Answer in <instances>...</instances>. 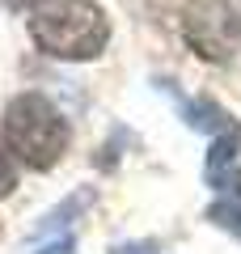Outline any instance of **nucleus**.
I'll return each instance as SVG.
<instances>
[{
	"label": "nucleus",
	"instance_id": "nucleus-7",
	"mask_svg": "<svg viewBox=\"0 0 241 254\" xmlns=\"http://www.w3.org/2000/svg\"><path fill=\"white\" fill-rule=\"evenodd\" d=\"M207 220L220 225V229H229L233 237H241V190H233V195L216 199L212 208H207Z\"/></svg>",
	"mask_w": 241,
	"mask_h": 254
},
{
	"label": "nucleus",
	"instance_id": "nucleus-8",
	"mask_svg": "<svg viewBox=\"0 0 241 254\" xmlns=\"http://www.w3.org/2000/svg\"><path fill=\"white\" fill-rule=\"evenodd\" d=\"M13 187H17V157L4 148V140H0V199L4 195H13Z\"/></svg>",
	"mask_w": 241,
	"mask_h": 254
},
{
	"label": "nucleus",
	"instance_id": "nucleus-11",
	"mask_svg": "<svg viewBox=\"0 0 241 254\" xmlns=\"http://www.w3.org/2000/svg\"><path fill=\"white\" fill-rule=\"evenodd\" d=\"M115 254H157V246L152 242H135V246H123V250H115Z\"/></svg>",
	"mask_w": 241,
	"mask_h": 254
},
{
	"label": "nucleus",
	"instance_id": "nucleus-9",
	"mask_svg": "<svg viewBox=\"0 0 241 254\" xmlns=\"http://www.w3.org/2000/svg\"><path fill=\"white\" fill-rule=\"evenodd\" d=\"M0 4H4V9H13V13H26V9H47V4H55V0H0Z\"/></svg>",
	"mask_w": 241,
	"mask_h": 254
},
{
	"label": "nucleus",
	"instance_id": "nucleus-1",
	"mask_svg": "<svg viewBox=\"0 0 241 254\" xmlns=\"http://www.w3.org/2000/svg\"><path fill=\"white\" fill-rule=\"evenodd\" d=\"M30 38L51 60H98L110 43V17L93 0H55L47 9L30 13Z\"/></svg>",
	"mask_w": 241,
	"mask_h": 254
},
{
	"label": "nucleus",
	"instance_id": "nucleus-5",
	"mask_svg": "<svg viewBox=\"0 0 241 254\" xmlns=\"http://www.w3.org/2000/svg\"><path fill=\"white\" fill-rule=\"evenodd\" d=\"M186 123L190 127H207V131H233L237 127V119L229 115V110H220L216 102H207V98H199V102H186Z\"/></svg>",
	"mask_w": 241,
	"mask_h": 254
},
{
	"label": "nucleus",
	"instance_id": "nucleus-4",
	"mask_svg": "<svg viewBox=\"0 0 241 254\" xmlns=\"http://www.w3.org/2000/svg\"><path fill=\"white\" fill-rule=\"evenodd\" d=\"M241 123L233 127V131H220V136L212 140V148H207V161H203V182L212 190H224V195H233V190H241Z\"/></svg>",
	"mask_w": 241,
	"mask_h": 254
},
{
	"label": "nucleus",
	"instance_id": "nucleus-6",
	"mask_svg": "<svg viewBox=\"0 0 241 254\" xmlns=\"http://www.w3.org/2000/svg\"><path fill=\"white\" fill-rule=\"evenodd\" d=\"M89 203H93V187H80L76 195H68V199H63V203H60L55 212H47V216H43V225H38V229L47 233V229H60V225H68V220L76 216V212H85Z\"/></svg>",
	"mask_w": 241,
	"mask_h": 254
},
{
	"label": "nucleus",
	"instance_id": "nucleus-10",
	"mask_svg": "<svg viewBox=\"0 0 241 254\" xmlns=\"http://www.w3.org/2000/svg\"><path fill=\"white\" fill-rule=\"evenodd\" d=\"M72 246H76V242H72V237L63 233L60 242H47V246H43V250H38V254H72Z\"/></svg>",
	"mask_w": 241,
	"mask_h": 254
},
{
	"label": "nucleus",
	"instance_id": "nucleus-3",
	"mask_svg": "<svg viewBox=\"0 0 241 254\" xmlns=\"http://www.w3.org/2000/svg\"><path fill=\"white\" fill-rule=\"evenodd\" d=\"M182 38L207 64H224L241 51V0H190L182 9Z\"/></svg>",
	"mask_w": 241,
	"mask_h": 254
},
{
	"label": "nucleus",
	"instance_id": "nucleus-2",
	"mask_svg": "<svg viewBox=\"0 0 241 254\" xmlns=\"http://www.w3.org/2000/svg\"><path fill=\"white\" fill-rule=\"evenodd\" d=\"M4 148L26 170H51L68 153L72 127L43 93H17L4 106Z\"/></svg>",
	"mask_w": 241,
	"mask_h": 254
}]
</instances>
